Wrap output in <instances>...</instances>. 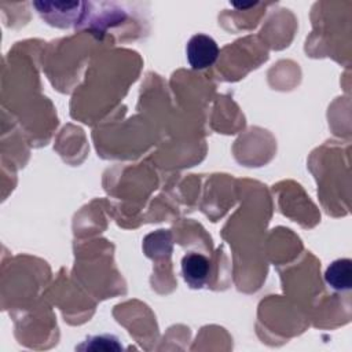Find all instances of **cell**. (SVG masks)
Segmentation results:
<instances>
[{"instance_id": "1", "label": "cell", "mask_w": 352, "mask_h": 352, "mask_svg": "<svg viewBox=\"0 0 352 352\" xmlns=\"http://www.w3.org/2000/svg\"><path fill=\"white\" fill-rule=\"evenodd\" d=\"M33 6L50 25L70 28L81 21L87 4L82 1H34Z\"/></svg>"}, {"instance_id": "2", "label": "cell", "mask_w": 352, "mask_h": 352, "mask_svg": "<svg viewBox=\"0 0 352 352\" xmlns=\"http://www.w3.org/2000/svg\"><path fill=\"white\" fill-rule=\"evenodd\" d=\"M217 43L208 34H194L186 45V56L194 70H204L212 66L219 58Z\"/></svg>"}, {"instance_id": "3", "label": "cell", "mask_w": 352, "mask_h": 352, "mask_svg": "<svg viewBox=\"0 0 352 352\" xmlns=\"http://www.w3.org/2000/svg\"><path fill=\"white\" fill-rule=\"evenodd\" d=\"M210 263L201 253H187L182 258V275L186 283H188L192 289L202 287L209 278Z\"/></svg>"}, {"instance_id": "4", "label": "cell", "mask_w": 352, "mask_h": 352, "mask_svg": "<svg viewBox=\"0 0 352 352\" xmlns=\"http://www.w3.org/2000/svg\"><path fill=\"white\" fill-rule=\"evenodd\" d=\"M324 280L337 292L349 290L352 286V261L349 258L334 260L326 268Z\"/></svg>"}, {"instance_id": "5", "label": "cell", "mask_w": 352, "mask_h": 352, "mask_svg": "<svg viewBox=\"0 0 352 352\" xmlns=\"http://www.w3.org/2000/svg\"><path fill=\"white\" fill-rule=\"evenodd\" d=\"M258 3H249V4H236V3H232L231 6L235 7L236 10H249V8H253L256 7Z\"/></svg>"}]
</instances>
